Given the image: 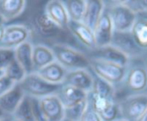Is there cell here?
<instances>
[{
  "label": "cell",
  "instance_id": "obj_1",
  "mask_svg": "<svg viewBox=\"0 0 147 121\" xmlns=\"http://www.w3.org/2000/svg\"><path fill=\"white\" fill-rule=\"evenodd\" d=\"M117 101L131 95L147 94V68L141 59L130 60L121 83L115 88Z\"/></svg>",
  "mask_w": 147,
  "mask_h": 121
},
{
  "label": "cell",
  "instance_id": "obj_2",
  "mask_svg": "<svg viewBox=\"0 0 147 121\" xmlns=\"http://www.w3.org/2000/svg\"><path fill=\"white\" fill-rule=\"evenodd\" d=\"M51 49L53 52L55 60L67 71L90 69V59L82 50L63 43H54Z\"/></svg>",
  "mask_w": 147,
  "mask_h": 121
},
{
  "label": "cell",
  "instance_id": "obj_3",
  "mask_svg": "<svg viewBox=\"0 0 147 121\" xmlns=\"http://www.w3.org/2000/svg\"><path fill=\"white\" fill-rule=\"evenodd\" d=\"M104 3L112 21L114 31L130 32L137 15L125 5L123 1H104Z\"/></svg>",
  "mask_w": 147,
  "mask_h": 121
},
{
  "label": "cell",
  "instance_id": "obj_4",
  "mask_svg": "<svg viewBox=\"0 0 147 121\" xmlns=\"http://www.w3.org/2000/svg\"><path fill=\"white\" fill-rule=\"evenodd\" d=\"M19 84L25 95L38 99L56 94L62 85L50 83L40 77L36 72L26 75Z\"/></svg>",
  "mask_w": 147,
  "mask_h": 121
},
{
  "label": "cell",
  "instance_id": "obj_5",
  "mask_svg": "<svg viewBox=\"0 0 147 121\" xmlns=\"http://www.w3.org/2000/svg\"><path fill=\"white\" fill-rule=\"evenodd\" d=\"M90 59V70L96 77L106 81L114 88H116L123 80L126 67L100 59Z\"/></svg>",
  "mask_w": 147,
  "mask_h": 121
},
{
  "label": "cell",
  "instance_id": "obj_6",
  "mask_svg": "<svg viewBox=\"0 0 147 121\" xmlns=\"http://www.w3.org/2000/svg\"><path fill=\"white\" fill-rule=\"evenodd\" d=\"M87 102L102 121H115L121 119L119 103L116 99L102 97L89 92Z\"/></svg>",
  "mask_w": 147,
  "mask_h": 121
},
{
  "label": "cell",
  "instance_id": "obj_7",
  "mask_svg": "<svg viewBox=\"0 0 147 121\" xmlns=\"http://www.w3.org/2000/svg\"><path fill=\"white\" fill-rule=\"evenodd\" d=\"M118 103L121 119L137 121L147 109V95L127 96L119 100Z\"/></svg>",
  "mask_w": 147,
  "mask_h": 121
},
{
  "label": "cell",
  "instance_id": "obj_8",
  "mask_svg": "<svg viewBox=\"0 0 147 121\" xmlns=\"http://www.w3.org/2000/svg\"><path fill=\"white\" fill-rule=\"evenodd\" d=\"M110 46L121 51L130 60L140 59L145 52L135 43L130 32L114 31Z\"/></svg>",
  "mask_w": 147,
  "mask_h": 121
},
{
  "label": "cell",
  "instance_id": "obj_9",
  "mask_svg": "<svg viewBox=\"0 0 147 121\" xmlns=\"http://www.w3.org/2000/svg\"><path fill=\"white\" fill-rule=\"evenodd\" d=\"M30 31L28 28L22 24H12L5 27L3 37L0 42V47L15 49L21 44L28 41Z\"/></svg>",
  "mask_w": 147,
  "mask_h": 121
},
{
  "label": "cell",
  "instance_id": "obj_10",
  "mask_svg": "<svg viewBox=\"0 0 147 121\" xmlns=\"http://www.w3.org/2000/svg\"><path fill=\"white\" fill-rule=\"evenodd\" d=\"M67 29L81 46L86 49L87 53L96 48L94 32L82 22L69 21Z\"/></svg>",
  "mask_w": 147,
  "mask_h": 121
},
{
  "label": "cell",
  "instance_id": "obj_11",
  "mask_svg": "<svg viewBox=\"0 0 147 121\" xmlns=\"http://www.w3.org/2000/svg\"><path fill=\"white\" fill-rule=\"evenodd\" d=\"M40 108L46 121H63L65 108L56 94L39 99Z\"/></svg>",
  "mask_w": 147,
  "mask_h": 121
},
{
  "label": "cell",
  "instance_id": "obj_12",
  "mask_svg": "<svg viewBox=\"0 0 147 121\" xmlns=\"http://www.w3.org/2000/svg\"><path fill=\"white\" fill-rule=\"evenodd\" d=\"M87 56L89 58L100 59L122 67H127L130 62V59L125 54L110 45L102 47H96L95 50L89 52Z\"/></svg>",
  "mask_w": 147,
  "mask_h": 121
},
{
  "label": "cell",
  "instance_id": "obj_13",
  "mask_svg": "<svg viewBox=\"0 0 147 121\" xmlns=\"http://www.w3.org/2000/svg\"><path fill=\"white\" fill-rule=\"evenodd\" d=\"M94 75L90 69H81L67 71L62 84L70 85L87 94L93 86Z\"/></svg>",
  "mask_w": 147,
  "mask_h": 121
},
{
  "label": "cell",
  "instance_id": "obj_14",
  "mask_svg": "<svg viewBox=\"0 0 147 121\" xmlns=\"http://www.w3.org/2000/svg\"><path fill=\"white\" fill-rule=\"evenodd\" d=\"M114 34V27L110 16L104 8V10L94 29L96 47H102L110 45V41Z\"/></svg>",
  "mask_w": 147,
  "mask_h": 121
},
{
  "label": "cell",
  "instance_id": "obj_15",
  "mask_svg": "<svg viewBox=\"0 0 147 121\" xmlns=\"http://www.w3.org/2000/svg\"><path fill=\"white\" fill-rule=\"evenodd\" d=\"M24 96L25 94L20 84L16 83L11 89L0 97V108L6 115L13 116Z\"/></svg>",
  "mask_w": 147,
  "mask_h": 121
},
{
  "label": "cell",
  "instance_id": "obj_16",
  "mask_svg": "<svg viewBox=\"0 0 147 121\" xmlns=\"http://www.w3.org/2000/svg\"><path fill=\"white\" fill-rule=\"evenodd\" d=\"M45 12L56 25L65 30L67 29L70 19L63 2L57 0L49 1L46 5Z\"/></svg>",
  "mask_w": 147,
  "mask_h": 121
},
{
  "label": "cell",
  "instance_id": "obj_17",
  "mask_svg": "<svg viewBox=\"0 0 147 121\" xmlns=\"http://www.w3.org/2000/svg\"><path fill=\"white\" fill-rule=\"evenodd\" d=\"M65 108L77 105L87 99V93L70 85L62 84L56 93Z\"/></svg>",
  "mask_w": 147,
  "mask_h": 121
},
{
  "label": "cell",
  "instance_id": "obj_18",
  "mask_svg": "<svg viewBox=\"0 0 147 121\" xmlns=\"http://www.w3.org/2000/svg\"><path fill=\"white\" fill-rule=\"evenodd\" d=\"M26 5L25 0H1L0 18L3 22L12 21L23 13Z\"/></svg>",
  "mask_w": 147,
  "mask_h": 121
},
{
  "label": "cell",
  "instance_id": "obj_19",
  "mask_svg": "<svg viewBox=\"0 0 147 121\" xmlns=\"http://www.w3.org/2000/svg\"><path fill=\"white\" fill-rule=\"evenodd\" d=\"M104 8H105L104 1H99V0L86 1V8H85L82 22L94 32V29L104 10Z\"/></svg>",
  "mask_w": 147,
  "mask_h": 121
},
{
  "label": "cell",
  "instance_id": "obj_20",
  "mask_svg": "<svg viewBox=\"0 0 147 121\" xmlns=\"http://www.w3.org/2000/svg\"><path fill=\"white\" fill-rule=\"evenodd\" d=\"M36 73L47 82L53 84H62L67 71L57 61L40 69Z\"/></svg>",
  "mask_w": 147,
  "mask_h": 121
},
{
  "label": "cell",
  "instance_id": "obj_21",
  "mask_svg": "<svg viewBox=\"0 0 147 121\" xmlns=\"http://www.w3.org/2000/svg\"><path fill=\"white\" fill-rule=\"evenodd\" d=\"M33 45L29 41H26L15 48V58L24 69L27 75L34 72L33 64Z\"/></svg>",
  "mask_w": 147,
  "mask_h": 121
},
{
  "label": "cell",
  "instance_id": "obj_22",
  "mask_svg": "<svg viewBox=\"0 0 147 121\" xmlns=\"http://www.w3.org/2000/svg\"><path fill=\"white\" fill-rule=\"evenodd\" d=\"M54 61L56 60L51 47L45 45H36L33 47V64L34 72Z\"/></svg>",
  "mask_w": 147,
  "mask_h": 121
},
{
  "label": "cell",
  "instance_id": "obj_23",
  "mask_svg": "<svg viewBox=\"0 0 147 121\" xmlns=\"http://www.w3.org/2000/svg\"><path fill=\"white\" fill-rule=\"evenodd\" d=\"M135 43L142 50H147V20L137 15L130 31Z\"/></svg>",
  "mask_w": 147,
  "mask_h": 121
},
{
  "label": "cell",
  "instance_id": "obj_24",
  "mask_svg": "<svg viewBox=\"0 0 147 121\" xmlns=\"http://www.w3.org/2000/svg\"><path fill=\"white\" fill-rule=\"evenodd\" d=\"M35 23L37 25L38 29L40 32L46 36H53L57 35L58 34L61 33L63 28H59L56 25L46 14V12L42 14H39L35 18Z\"/></svg>",
  "mask_w": 147,
  "mask_h": 121
},
{
  "label": "cell",
  "instance_id": "obj_25",
  "mask_svg": "<svg viewBox=\"0 0 147 121\" xmlns=\"http://www.w3.org/2000/svg\"><path fill=\"white\" fill-rule=\"evenodd\" d=\"M70 21L82 22L85 8L86 1L84 0H69L63 2Z\"/></svg>",
  "mask_w": 147,
  "mask_h": 121
},
{
  "label": "cell",
  "instance_id": "obj_26",
  "mask_svg": "<svg viewBox=\"0 0 147 121\" xmlns=\"http://www.w3.org/2000/svg\"><path fill=\"white\" fill-rule=\"evenodd\" d=\"M90 92H91L96 95L102 96V97L116 99L115 98V88L111 84L107 83L106 81L101 79L100 77H98L95 75H94L93 86H92V89Z\"/></svg>",
  "mask_w": 147,
  "mask_h": 121
},
{
  "label": "cell",
  "instance_id": "obj_27",
  "mask_svg": "<svg viewBox=\"0 0 147 121\" xmlns=\"http://www.w3.org/2000/svg\"><path fill=\"white\" fill-rule=\"evenodd\" d=\"M4 75L16 83H19L26 77L27 73L16 58L4 69Z\"/></svg>",
  "mask_w": 147,
  "mask_h": 121
},
{
  "label": "cell",
  "instance_id": "obj_28",
  "mask_svg": "<svg viewBox=\"0 0 147 121\" xmlns=\"http://www.w3.org/2000/svg\"><path fill=\"white\" fill-rule=\"evenodd\" d=\"M13 117L21 120L22 121H34L30 106V99L28 96H24L22 102L15 112Z\"/></svg>",
  "mask_w": 147,
  "mask_h": 121
},
{
  "label": "cell",
  "instance_id": "obj_29",
  "mask_svg": "<svg viewBox=\"0 0 147 121\" xmlns=\"http://www.w3.org/2000/svg\"><path fill=\"white\" fill-rule=\"evenodd\" d=\"M87 99L77 105L65 108V120L79 121L87 108Z\"/></svg>",
  "mask_w": 147,
  "mask_h": 121
},
{
  "label": "cell",
  "instance_id": "obj_30",
  "mask_svg": "<svg viewBox=\"0 0 147 121\" xmlns=\"http://www.w3.org/2000/svg\"><path fill=\"white\" fill-rule=\"evenodd\" d=\"M15 59V49L0 47V68L5 69Z\"/></svg>",
  "mask_w": 147,
  "mask_h": 121
},
{
  "label": "cell",
  "instance_id": "obj_31",
  "mask_svg": "<svg viewBox=\"0 0 147 121\" xmlns=\"http://www.w3.org/2000/svg\"><path fill=\"white\" fill-rule=\"evenodd\" d=\"M124 4L127 5L133 12L136 15L146 11L147 0H140V1H123Z\"/></svg>",
  "mask_w": 147,
  "mask_h": 121
},
{
  "label": "cell",
  "instance_id": "obj_32",
  "mask_svg": "<svg viewBox=\"0 0 147 121\" xmlns=\"http://www.w3.org/2000/svg\"><path fill=\"white\" fill-rule=\"evenodd\" d=\"M30 99V106H31V110H32V114L34 117V121H46L40 108V102L38 98L34 97H29Z\"/></svg>",
  "mask_w": 147,
  "mask_h": 121
},
{
  "label": "cell",
  "instance_id": "obj_33",
  "mask_svg": "<svg viewBox=\"0 0 147 121\" xmlns=\"http://www.w3.org/2000/svg\"><path fill=\"white\" fill-rule=\"evenodd\" d=\"M88 103V102H87ZM79 121H102L101 120L100 116L92 109V108L87 104V108L83 114L81 119Z\"/></svg>",
  "mask_w": 147,
  "mask_h": 121
},
{
  "label": "cell",
  "instance_id": "obj_34",
  "mask_svg": "<svg viewBox=\"0 0 147 121\" xmlns=\"http://www.w3.org/2000/svg\"><path fill=\"white\" fill-rule=\"evenodd\" d=\"M15 84L16 83L8 78L5 75L0 77V97L3 95L5 93H7L9 89H11Z\"/></svg>",
  "mask_w": 147,
  "mask_h": 121
},
{
  "label": "cell",
  "instance_id": "obj_35",
  "mask_svg": "<svg viewBox=\"0 0 147 121\" xmlns=\"http://www.w3.org/2000/svg\"><path fill=\"white\" fill-rule=\"evenodd\" d=\"M4 29H5V26L3 24V22L2 21V19L0 18V42L3 37V34H4Z\"/></svg>",
  "mask_w": 147,
  "mask_h": 121
},
{
  "label": "cell",
  "instance_id": "obj_36",
  "mask_svg": "<svg viewBox=\"0 0 147 121\" xmlns=\"http://www.w3.org/2000/svg\"><path fill=\"white\" fill-rule=\"evenodd\" d=\"M140 59H141V61L144 63V65L146 66L147 68V50H146V51L144 52V53H143V55L141 56Z\"/></svg>",
  "mask_w": 147,
  "mask_h": 121
},
{
  "label": "cell",
  "instance_id": "obj_37",
  "mask_svg": "<svg viewBox=\"0 0 147 121\" xmlns=\"http://www.w3.org/2000/svg\"><path fill=\"white\" fill-rule=\"evenodd\" d=\"M137 121H147V109L146 110V112L139 118V120Z\"/></svg>",
  "mask_w": 147,
  "mask_h": 121
},
{
  "label": "cell",
  "instance_id": "obj_38",
  "mask_svg": "<svg viewBox=\"0 0 147 121\" xmlns=\"http://www.w3.org/2000/svg\"><path fill=\"white\" fill-rule=\"evenodd\" d=\"M137 15L140 16V17H141V18H143V19L147 20V10L146 11H144V12H141V13L138 14Z\"/></svg>",
  "mask_w": 147,
  "mask_h": 121
},
{
  "label": "cell",
  "instance_id": "obj_39",
  "mask_svg": "<svg viewBox=\"0 0 147 121\" xmlns=\"http://www.w3.org/2000/svg\"><path fill=\"white\" fill-rule=\"evenodd\" d=\"M12 120H13V116L7 115V116H5L4 118L1 119V120H0V121H12Z\"/></svg>",
  "mask_w": 147,
  "mask_h": 121
},
{
  "label": "cell",
  "instance_id": "obj_40",
  "mask_svg": "<svg viewBox=\"0 0 147 121\" xmlns=\"http://www.w3.org/2000/svg\"><path fill=\"white\" fill-rule=\"evenodd\" d=\"M5 116H7V115H6V114L2 111V109L0 108V120H1V119H3V118H4Z\"/></svg>",
  "mask_w": 147,
  "mask_h": 121
},
{
  "label": "cell",
  "instance_id": "obj_41",
  "mask_svg": "<svg viewBox=\"0 0 147 121\" xmlns=\"http://www.w3.org/2000/svg\"><path fill=\"white\" fill-rule=\"evenodd\" d=\"M3 76H4V69L0 68V77H2Z\"/></svg>",
  "mask_w": 147,
  "mask_h": 121
},
{
  "label": "cell",
  "instance_id": "obj_42",
  "mask_svg": "<svg viewBox=\"0 0 147 121\" xmlns=\"http://www.w3.org/2000/svg\"><path fill=\"white\" fill-rule=\"evenodd\" d=\"M12 121H22L21 120H18V119H16V118H14L13 117V120H12Z\"/></svg>",
  "mask_w": 147,
  "mask_h": 121
},
{
  "label": "cell",
  "instance_id": "obj_43",
  "mask_svg": "<svg viewBox=\"0 0 147 121\" xmlns=\"http://www.w3.org/2000/svg\"><path fill=\"white\" fill-rule=\"evenodd\" d=\"M115 121H127V120H123V119H120V120H115Z\"/></svg>",
  "mask_w": 147,
  "mask_h": 121
},
{
  "label": "cell",
  "instance_id": "obj_44",
  "mask_svg": "<svg viewBox=\"0 0 147 121\" xmlns=\"http://www.w3.org/2000/svg\"><path fill=\"white\" fill-rule=\"evenodd\" d=\"M63 121H71V120H64Z\"/></svg>",
  "mask_w": 147,
  "mask_h": 121
},
{
  "label": "cell",
  "instance_id": "obj_45",
  "mask_svg": "<svg viewBox=\"0 0 147 121\" xmlns=\"http://www.w3.org/2000/svg\"><path fill=\"white\" fill-rule=\"evenodd\" d=\"M146 95H147V94H146Z\"/></svg>",
  "mask_w": 147,
  "mask_h": 121
}]
</instances>
